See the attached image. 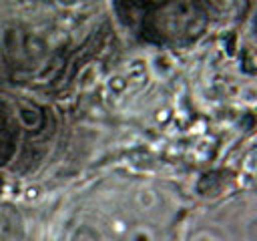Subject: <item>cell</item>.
<instances>
[{"label": "cell", "instance_id": "obj_1", "mask_svg": "<svg viewBox=\"0 0 257 241\" xmlns=\"http://www.w3.org/2000/svg\"><path fill=\"white\" fill-rule=\"evenodd\" d=\"M187 207V195L171 177L110 173L70 199L58 241H171Z\"/></svg>", "mask_w": 257, "mask_h": 241}, {"label": "cell", "instance_id": "obj_2", "mask_svg": "<svg viewBox=\"0 0 257 241\" xmlns=\"http://www.w3.org/2000/svg\"><path fill=\"white\" fill-rule=\"evenodd\" d=\"M118 24L155 48H189L217 24L205 0H108Z\"/></svg>", "mask_w": 257, "mask_h": 241}, {"label": "cell", "instance_id": "obj_3", "mask_svg": "<svg viewBox=\"0 0 257 241\" xmlns=\"http://www.w3.org/2000/svg\"><path fill=\"white\" fill-rule=\"evenodd\" d=\"M56 135L58 114L46 100L0 86V173L42 159Z\"/></svg>", "mask_w": 257, "mask_h": 241}, {"label": "cell", "instance_id": "obj_4", "mask_svg": "<svg viewBox=\"0 0 257 241\" xmlns=\"http://www.w3.org/2000/svg\"><path fill=\"white\" fill-rule=\"evenodd\" d=\"M171 241H257V203L251 187L189 205Z\"/></svg>", "mask_w": 257, "mask_h": 241}, {"label": "cell", "instance_id": "obj_5", "mask_svg": "<svg viewBox=\"0 0 257 241\" xmlns=\"http://www.w3.org/2000/svg\"><path fill=\"white\" fill-rule=\"evenodd\" d=\"M32 233L30 213L0 195V241H28Z\"/></svg>", "mask_w": 257, "mask_h": 241}, {"label": "cell", "instance_id": "obj_6", "mask_svg": "<svg viewBox=\"0 0 257 241\" xmlns=\"http://www.w3.org/2000/svg\"><path fill=\"white\" fill-rule=\"evenodd\" d=\"M62 8H84V6H90L94 2H102V0H50Z\"/></svg>", "mask_w": 257, "mask_h": 241}, {"label": "cell", "instance_id": "obj_7", "mask_svg": "<svg viewBox=\"0 0 257 241\" xmlns=\"http://www.w3.org/2000/svg\"><path fill=\"white\" fill-rule=\"evenodd\" d=\"M0 82H2V76H0Z\"/></svg>", "mask_w": 257, "mask_h": 241}]
</instances>
